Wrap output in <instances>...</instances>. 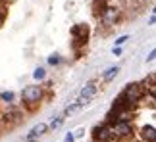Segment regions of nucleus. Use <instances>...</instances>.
<instances>
[{
    "mask_svg": "<svg viewBox=\"0 0 156 142\" xmlns=\"http://www.w3.org/2000/svg\"><path fill=\"white\" fill-rule=\"evenodd\" d=\"M89 25L87 23H75L73 27H71V46H73V50H79L83 48V46L87 44V40H89Z\"/></svg>",
    "mask_w": 156,
    "mask_h": 142,
    "instance_id": "20e7f679",
    "label": "nucleus"
},
{
    "mask_svg": "<svg viewBox=\"0 0 156 142\" xmlns=\"http://www.w3.org/2000/svg\"><path fill=\"white\" fill-rule=\"evenodd\" d=\"M48 133V125H46V123H37V125H35L31 131H29L25 137H35V138H43L44 134Z\"/></svg>",
    "mask_w": 156,
    "mask_h": 142,
    "instance_id": "1a4fd4ad",
    "label": "nucleus"
},
{
    "mask_svg": "<svg viewBox=\"0 0 156 142\" xmlns=\"http://www.w3.org/2000/svg\"><path fill=\"white\" fill-rule=\"evenodd\" d=\"M33 79L35 81H44L46 79V69L44 67H35V71H33Z\"/></svg>",
    "mask_w": 156,
    "mask_h": 142,
    "instance_id": "ddd939ff",
    "label": "nucleus"
},
{
    "mask_svg": "<svg viewBox=\"0 0 156 142\" xmlns=\"http://www.w3.org/2000/svg\"><path fill=\"white\" fill-rule=\"evenodd\" d=\"M108 6V0H94V4H93V10H94V17H100V14L104 12V8Z\"/></svg>",
    "mask_w": 156,
    "mask_h": 142,
    "instance_id": "9b49d317",
    "label": "nucleus"
},
{
    "mask_svg": "<svg viewBox=\"0 0 156 142\" xmlns=\"http://www.w3.org/2000/svg\"><path fill=\"white\" fill-rule=\"evenodd\" d=\"M89 104V100H85V98H77L75 102H71L69 106H66V110H64V117H68V115H71V113H77L79 110H83L85 106Z\"/></svg>",
    "mask_w": 156,
    "mask_h": 142,
    "instance_id": "6e6552de",
    "label": "nucleus"
},
{
    "mask_svg": "<svg viewBox=\"0 0 156 142\" xmlns=\"http://www.w3.org/2000/svg\"><path fill=\"white\" fill-rule=\"evenodd\" d=\"M110 129H112V137H114V140H118V142L129 140V138L135 134L133 119H118L114 125H110Z\"/></svg>",
    "mask_w": 156,
    "mask_h": 142,
    "instance_id": "f03ea898",
    "label": "nucleus"
},
{
    "mask_svg": "<svg viewBox=\"0 0 156 142\" xmlns=\"http://www.w3.org/2000/svg\"><path fill=\"white\" fill-rule=\"evenodd\" d=\"M118 75H119V67L118 66H112V67H108L106 71H102V81L104 83H112Z\"/></svg>",
    "mask_w": 156,
    "mask_h": 142,
    "instance_id": "9d476101",
    "label": "nucleus"
},
{
    "mask_svg": "<svg viewBox=\"0 0 156 142\" xmlns=\"http://www.w3.org/2000/svg\"><path fill=\"white\" fill-rule=\"evenodd\" d=\"M64 142H75V138H73V133H68L64 137Z\"/></svg>",
    "mask_w": 156,
    "mask_h": 142,
    "instance_id": "412c9836",
    "label": "nucleus"
},
{
    "mask_svg": "<svg viewBox=\"0 0 156 142\" xmlns=\"http://www.w3.org/2000/svg\"><path fill=\"white\" fill-rule=\"evenodd\" d=\"M98 85H97V81H89L85 86L81 88V92H79V98H85V100H89V102H91V100L97 96L98 94Z\"/></svg>",
    "mask_w": 156,
    "mask_h": 142,
    "instance_id": "0eeeda50",
    "label": "nucleus"
},
{
    "mask_svg": "<svg viewBox=\"0 0 156 142\" xmlns=\"http://www.w3.org/2000/svg\"><path fill=\"white\" fill-rule=\"evenodd\" d=\"M131 2H133L135 6H145L147 2H151V0H131Z\"/></svg>",
    "mask_w": 156,
    "mask_h": 142,
    "instance_id": "4be33fe9",
    "label": "nucleus"
},
{
    "mask_svg": "<svg viewBox=\"0 0 156 142\" xmlns=\"http://www.w3.org/2000/svg\"><path fill=\"white\" fill-rule=\"evenodd\" d=\"M154 58H156V50L152 48L151 52H148V56H147V60H145V62H154Z\"/></svg>",
    "mask_w": 156,
    "mask_h": 142,
    "instance_id": "6ab92c4d",
    "label": "nucleus"
},
{
    "mask_svg": "<svg viewBox=\"0 0 156 142\" xmlns=\"http://www.w3.org/2000/svg\"><path fill=\"white\" fill-rule=\"evenodd\" d=\"M6 17H8V6H0V27L4 25V21H6Z\"/></svg>",
    "mask_w": 156,
    "mask_h": 142,
    "instance_id": "dca6fc26",
    "label": "nucleus"
},
{
    "mask_svg": "<svg viewBox=\"0 0 156 142\" xmlns=\"http://www.w3.org/2000/svg\"><path fill=\"white\" fill-rule=\"evenodd\" d=\"M122 15H123V10L119 8V6H114V4H108L104 12L100 14L98 17V21L102 23L104 27H118L119 25V21H122Z\"/></svg>",
    "mask_w": 156,
    "mask_h": 142,
    "instance_id": "7ed1b4c3",
    "label": "nucleus"
},
{
    "mask_svg": "<svg viewBox=\"0 0 156 142\" xmlns=\"http://www.w3.org/2000/svg\"><path fill=\"white\" fill-rule=\"evenodd\" d=\"M139 140L141 142H156V127L154 125H143L139 129Z\"/></svg>",
    "mask_w": 156,
    "mask_h": 142,
    "instance_id": "423d86ee",
    "label": "nucleus"
},
{
    "mask_svg": "<svg viewBox=\"0 0 156 142\" xmlns=\"http://www.w3.org/2000/svg\"><path fill=\"white\" fill-rule=\"evenodd\" d=\"M129 40V35H122V37H118L116 39V42H114V46H123L125 42Z\"/></svg>",
    "mask_w": 156,
    "mask_h": 142,
    "instance_id": "f3484780",
    "label": "nucleus"
},
{
    "mask_svg": "<svg viewBox=\"0 0 156 142\" xmlns=\"http://www.w3.org/2000/svg\"><path fill=\"white\" fill-rule=\"evenodd\" d=\"M85 133H87V131H85V127H79V129H77V131L73 133V138H75V140H77V138H83V137H85Z\"/></svg>",
    "mask_w": 156,
    "mask_h": 142,
    "instance_id": "a211bd4d",
    "label": "nucleus"
},
{
    "mask_svg": "<svg viewBox=\"0 0 156 142\" xmlns=\"http://www.w3.org/2000/svg\"><path fill=\"white\" fill-rule=\"evenodd\" d=\"M154 23H156V14L152 12V14H151V17H148V25H154Z\"/></svg>",
    "mask_w": 156,
    "mask_h": 142,
    "instance_id": "5701e85b",
    "label": "nucleus"
},
{
    "mask_svg": "<svg viewBox=\"0 0 156 142\" xmlns=\"http://www.w3.org/2000/svg\"><path fill=\"white\" fill-rule=\"evenodd\" d=\"M112 142H118V140H112Z\"/></svg>",
    "mask_w": 156,
    "mask_h": 142,
    "instance_id": "b1692460",
    "label": "nucleus"
},
{
    "mask_svg": "<svg viewBox=\"0 0 156 142\" xmlns=\"http://www.w3.org/2000/svg\"><path fill=\"white\" fill-rule=\"evenodd\" d=\"M135 142H141V140H135Z\"/></svg>",
    "mask_w": 156,
    "mask_h": 142,
    "instance_id": "393cba45",
    "label": "nucleus"
},
{
    "mask_svg": "<svg viewBox=\"0 0 156 142\" xmlns=\"http://www.w3.org/2000/svg\"><path fill=\"white\" fill-rule=\"evenodd\" d=\"M46 62H48V66H54V67H58L60 63H62V56L54 52V54H50V56H48V60H46Z\"/></svg>",
    "mask_w": 156,
    "mask_h": 142,
    "instance_id": "4468645a",
    "label": "nucleus"
},
{
    "mask_svg": "<svg viewBox=\"0 0 156 142\" xmlns=\"http://www.w3.org/2000/svg\"><path fill=\"white\" fill-rule=\"evenodd\" d=\"M64 121H66V117H64V115H60V117H56V119H52V121H50L48 129H52V131H56V129H60V127L64 125Z\"/></svg>",
    "mask_w": 156,
    "mask_h": 142,
    "instance_id": "2eb2a0df",
    "label": "nucleus"
},
{
    "mask_svg": "<svg viewBox=\"0 0 156 142\" xmlns=\"http://www.w3.org/2000/svg\"><path fill=\"white\" fill-rule=\"evenodd\" d=\"M43 98H44V88L41 85H27L21 90V102L29 110H35L43 102Z\"/></svg>",
    "mask_w": 156,
    "mask_h": 142,
    "instance_id": "f257e3e1",
    "label": "nucleus"
},
{
    "mask_svg": "<svg viewBox=\"0 0 156 142\" xmlns=\"http://www.w3.org/2000/svg\"><path fill=\"white\" fill-rule=\"evenodd\" d=\"M122 52H123L122 46H114V48H112V54H114V56H122Z\"/></svg>",
    "mask_w": 156,
    "mask_h": 142,
    "instance_id": "aec40b11",
    "label": "nucleus"
},
{
    "mask_svg": "<svg viewBox=\"0 0 156 142\" xmlns=\"http://www.w3.org/2000/svg\"><path fill=\"white\" fill-rule=\"evenodd\" d=\"M0 102H4V104L12 106V104L16 102V92H12V90H4V92H0Z\"/></svg>",
    "mask_w": 156,
    "mask_h": 142,
    "instance_id": "f8f14e48",
    "label": "nucleus"
},
{
    "mask_svg": "<svg viewBox=\"0 0 156 142\" xmlns=\"http://www.w3.org/2000/svg\"><path fill=\"white\" fill-rule=\"evenodd\" d=\"M91 138L93 142H112L114 137H112V129L110 125H106V123H98V125H94L91 129Z\"/></svg>",
    "mask_w": 156,
    "mask_h": 142,
    "instance_id": "39448f33",
    "label": "nucleus"
}]
</instances>
